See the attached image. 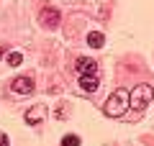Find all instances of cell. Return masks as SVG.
Wrapping results in <instances>:
<instances>
[{
  "label": "cell",
  "instance_id": "8992f818",
  "mask_svg": "<svg viewBox=\"0 0 154 146\" xmlns=\"http://www.w3.org/2000/svg\"><path fill=\"white\" fill-rule=\"evenodd\" d=\"M80 90L82 92H88V95H93L95 90L100 87V80H98V75H80Z\"/></svg>",
  "mask_w": 154,
  "mask_h": 146
},
{
  "label": "cell",
  "instance_id": "7a4b0ae2",
  "mask_svg": "<svg viewBox=\"0 0 154 146\" xmlns=\"http://www.w3.org/2000/svg\"><path fill=\"white\" fill-rule=\"evenodd\" d=\"M152 100H154V87L146 85V82H141L134 90H128V108H134V110H144Z\"/></svg>",
  "mask_w": 154,
  "mask_h": 146
},
{
  "label": "cell",
  "instance_id": "8fae6325",
  "mask_svg": "<svg viewBox=\"0 0 154 146\" xmlns=\"http://www.w3.org/2000/svg\"><path fill=\"white\" fill-rule=\"evenodd\" d=\"M0 146H8V136L5 133H0Z\"/></svg>",
  "mask_w": 154,
  "mask_h": 146
},
{
  "label": "cell",
  "instance_id": "6da1fadb",
  "mask_svg": "<svg viewBox=\"0 0 154 146\" xmlns=\"http://www.w3.org/2000/svg\"><path fill=\"white\" fill-rule=\"evenodd\" d=\"M128 110V90L126 87H118L108 95V100L103 103V113L108 118H121L123 113Z\"/></svg>",
  "mask_w": 154,
  "mask_h": 146
},
{
  "label": "cell",
  "instance_id": "52a82bcc",
  "mask_svg": "<svg viewBox=\"0 0 154 146\" xmlns=\"http://www.w3.org/2000/svg\"><path fill=\"white\" fill-rule=\"evenodd\" d=\"M75 69H77V75H95L98 64H95V59H88V56H80V59L75 62Z\"/></svg>",
  "mask_w": 154,
  "mask_h": 146
},
{
  "label": "cell",
  "instance_id": "30bf717a",
  "mask_svg": "<svg viewBox=\"0 0 154 146\" xmlns=\"http://www.w3.org/2000/svg\"><path fill=\"white\" fill-rule=\"evenodd\" d=\"M80 144H82V141H80V136H77V133H69V136L62 138V146H80Z\"/></svg>",
  "mask_w": 154,
  "mask_h": 146
},
{
  "label": "cell",
  "instance_id": "7c38bea8",
  "mask_svg": "<svg viewBox=\"0 0 154 146\" xmlns=\"http://www.w3.org/2000/svg\"><path fill=\"white\" fill-rule=\"evenodd\" d=\"M3 56H5V46H0V59H3Z\"/></svg>",
  "mask_w": 154,
  "mask_h": 146
},
{
  "label": "cell",
  "instance_id": "5b68a950",
  "mask_svg": "<svg viewBox=\"0 0 154 146\" xmlns=\"http://www.w3.org/2000/svg\"><path fill=\"white\" fill-rule=\"evenodd\" d=\"M44 118H46V105H31L26 110V123L28 126H38Z\"/></svg>",
  "mask_w": 154,
  "mask_h": 146
},
{
  "label": "cell",
  "instance_id": "3957f363",
  "mask_svg": "<svg viewBox=\"0 0 154 146\" xmlns=\"http://www.w3.org/2000/svg\"><path fill=\"white\" fill-rule=\"evenodd\" d=\"M38 23L44 28H49V31H54V28H59L62 23V13L57 11V8H41V13H38Z\"/></svg>",
  "mask_w": 154,
  "mask_h": 146
},
{
  "label": "cell",
  "instance_id": "277c9868",
  "mask_svg": "<svg viewBox=\"0 0 154 146\" xmlns=\"http://www.w3.org/2000/svg\"><path fill=\"white\" fill-rule=\"evenodd\" d=\"M11 90L16 92V95H31L36 87H33V80H31V77H16V80L11 82Z\"/></svg>",
  "mask_w": 154,
  "mask_h": 146
},
{
  "label": "cell",
  "instance_id": "ba28073f",
  "mask_svg": "<svg viewBox=\"0 0 154 146\" xmlns=\"http://www.w3.org/2000/svg\"><path fill=\"white\" fill-rule=\"evenodd\" d=\"M88 44H90L93 49H100V46L105 44V36H103L100 31H90V33H88Z\"/></svg>",
  "mask_w": 154,
  "mask_h": 146
},
{
  "label": "cell",
  "instance_id": "9c48e42d",
  "mask_svg": "<svg viewBox=\"0 0 154 146\" xmlns=\"http://www.w3.org/2000/svg\"><path fill=\"white\" fill-rule=\"evenodd\" d=\"M8 64L11 67H21L23 64V54L21 51H11V54H8Z\"/></svg>",
  "mask_w": 154,
  "mask_h": 146
}]
</instances>
